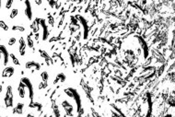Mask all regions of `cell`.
I'll return each mask as SVG.
<instances>
[{"mask_svg": "<svg viewBox=\"0 0 175 117\" xmlns=\"http://www.w3.org/2000/svg\"><path fill=\"white\" fill-rule=\"evenodd\" d=\"M13 101H14V93H13V88L9 85L6 88V93L4 97V102L7 108H11L13 107Z\"/></svg>", "mask_w": 175, "mask_h": 117, "instance_id": "cell-3", "label": "cell"}, {"mask_svg": "<svg viewBox=\"0 0 175 117\" xmlns=\"http://www.w3.org/2000/svg\"><path fill=\"white\" fill-rule=\"evenodd\" d=\"M15 69L13 67H7L2 71V78H11L14 75Z\"/></svg>", "mask_w": 175, "mask_h": 117, "instance_id": "cell-17", "label": "cell"}, {"mask_svg": "<svg viewBox=\"0 0 175 117\" xmlns=\"http://www.w3.org/2000/svg\"><path fill=\"white\" fill-rule=\"evenodd\" d=\"M47 86H48V82H46V81H42V82L39 84V89H43V88H47Z\"/></svg>", "mask_w": 175, "mask_h": 117, "instance_id": "cell-34", "label": "cell"}, {"mask_svg": "<svg viewBox=\"0 0 175 117\" xmlns=\"http://www.w3.org/2000/svg\"><path fill=\"white\" fill-rule=\"evenodd\" d=\"M18 14H19V10H18L17 8H13L9 14V18L10 19H15V18L18 16Z\"/></svg>", "mask_w": 175, "mask_h": 117, "instance_id": "cell-31", "label": "cell"}, {"mask_svg": "<svg viewBox=\"0 0 175 117\" xmlns=\"http://www.w3.org/2000/svg\"><path fill=\"white\" fill-rule=\"evenodd\" d=\"M23 108H24V104L22 102H19L13 108V112L12 113H15V114H22Z\"/></svg>", "mask_w": 175, "mask_h": 117, "instance_id": "cell-20", "label": "cell"}, {"mask_svg": "<svg viewBox=\"0 0 175 117\" xmlns=\"http://www.w3.org/2000/svg\"><path fill=\"white\" fill-rule=\"evenodd\" d=\"M26 48H27V42L23 37H20L19 40V53L21 56H24L26 53Z\"/></svg>", "mask_w": 175, "mask_h": 117, "instance_id": "cell-14", "label": "cell"}, {"mask_svg": "<svg viewBox=\"0 0 175 117\" xmlns=\"http://www.w3.org/2000/svg\"><path fill=\"white\" fill-rule=\"evenodd\" d=\"M40 24H41V28H42V41H46L48 36H49V31H48V27L46 24V20L41 19L40 20Z\"/></svg>", "mask_w": 175, "mask_h": 117, "instance_id": "cell-11", "label": "cell"}, {"mask_svg": "<svg viewBox=\"0 0 175 117\" xmlns=\"http://www.w3.org/2000/svg\"><path fill=\"white\" fill-rule=\"evenodd\" d=\"M0 26H1V29L5 31H8V26L6 24V22L4 20H1L0 21Z\"/></svg>", "mask_w": 175, "mask_h": 117, "instance_id": "cell-33", "label": "cell"}, {"mask_svg": "<svg viewBox=\"0 0 175 117\" xmlns=\"http://www.w3.org/2000/svg\"><path fill=\"white\" fill-rule=\"evenodd\" d=\"M10 58H11V60H12L13 65H15V66H20V60L17 58V56L14 55V53H10Z\"/></svg>", "mask_w": 175, "mask_h": 117, "instance_id": "cell-26", "label": "cell"}, {"mask_svg": "<svg viewBox=\"0 0 175 117\" xmlns=\"http://www.w3.org/2000/svg\"><path fill=\"white\" fill-rule=\"evenodd\" d=\"M47 1H48V4L50 5L51 7H55V6L56 4V2L55 1V0H47Z\"/></svg>", "mask_w": 175, "mask_h": 117, "instance_id": "cell-36", "label": "cell"}, {"mask_svg": "<svg viewBox=\"0 0 175 117\" xmlns=\"http://www.w3.org/2000/svg\"><path fill=\"white\" fill-rule=\"evenodd\" d=\"M25 67L27 68V69H30V70H40L41 69V65L39 64L38 62H35V61H29L26 63V65H25Z\"/></svg>", "mask_w": 175, "mask_h": 117, "instance_id": "cell-15", "label": "cell"}, {"mask_svg": "<svg viewBox=\"0 0 175 117\" xmlns=\"http://www.w3.org/2000/svg\"><path fill=\"white\" fill-rule=\"evenodd\" d=\"M20 80H21V81H22V82L26 85V88H27V89H28V95H29L30 101H33L34 91H33V86H32V83L31 82L30 78H26V77H23Z\"/></svg>", "mask_w": 175, "mask_h": 117, "instance_id": "cell-6", "label": "cell"}, {"mask_svg": "<svg viewBox=\"0 0 175 117\" xmlns=\"http://www.w3.org/2000/svg\"><path fill=\"white\" fill-rule=\"evenodd\" d=\"M40 20L41 19H39V18H36L31 24V29L32 31V32L35 34V33H39V31H40V28H41V24H40Z\"/></svg>", "mask_w": 175, "mask_h": 117, "instance_id": "cell-16", "label": "cell"}, {"mask_svg": "<svg viewBox=\"0 0 175 117\" xmlns=\"http://www.w3.org/2000/svg\"><path fill=\"white\" fill-rule=\"evenodd\" d=\"M61 105H62V107H63L66 115H67V116H72L73 115L74 107H73V105L70 103L68 101H66V100L63 101L62 103H61Z\"/></svg>", "mask_w": 175, "mask_h": 117, "instance_id": "cell-9", "label": "cell"}, {"mask_svg": "<svg viewBox=\"0 0 175 117\" xmlns=\"http://www.w3.org/2000/svg\"><path fill=\"white\" fill-rule=\"evenodd\" d=\"M14 0H7L6 1V8L7 10H10L11 7L13 6Z\"/></svg>", "mask_w": 175, "mask_h": 117, "instance_id": "cell-32", "label": "cell"}, {"mask_svg": "<svg viewBox=\"0 0 175 117\" xmlns=\"http://www.w3.org/2000/svg\"><path fill=\"white\" fill-rule=\"evenodd\" d=\"M152 53H153V56H154V57L159 61V62H161V63H163L164 61H165V59H164V57L162 56V55L161 53L158 51V50H156V49H153L152 50Z\"/></svg>", "mask_w": 175, "mask_h": 117, "instance_id": "cell-22", "label": "cell"}, {"mask_svg": "<svg viewBox=\"0 0 175 117\" xmlns=\"http://www.w3.org/2000/svg\"><path fill=\"white\" fill-rule=\"evenodd\" d=\"M111 79L112 80H113L114 82H116L117 84H119V85H121V86H125V84H126V82L125 81L124 79L122 78H121L120 77H115V76H112L111 77Z\"/></svg>", "mask_w": 175, "mask_h": 117, "instance_id": "cell-24", "label": "cell"}, {"mask_svg": "<svg viewBox=\"0 0 175 117\" xmlns=\"http://www.w3.org/2000/svg\"><path fill=\"white\" fill-rule=\"evenodd\" d=\"M24 5H25V10H24V14L27 17L29 20H32V10H31V5L30 0H24Z\"/></svg>", "mask_w": 175, "mask_h": 117, "instance_id": "cell-12", "label": "cell"}, {"mask_svg": "<svg viewBox=\"0 0 175 117\" xmlns=\"http://www.w3.org/2000/svg\"><path fill=\"white\" fill-rule=\"evenodd\" d=\"M29 108H31V109L36 110L37 112H41V111L42 110V105L40 102L31 101V102H30V104H29Z\"/></svg>", "mask_w": 175, "mask_h": 117, "instance_id": "cell-19", "label": "cell"}, {"mask_svg": "<svg viewBox=\"0 0 175 117\" xmlns=\"http://www.w3.org/2000/svg\"><path fill=\"white\" fill-rule=\"evenodd\" d=\"M142 109L144 112V114L146 116H150L152 112V101H151V96L150 94L147 92L143 99V105Z\"/></svg>", "mask_w": 175, "mask_h": 117, "instance_id": "cell-2", "label": "cell"}, {"mask_svg": "<svg viewBox=\"0 0 175 117\" xmlns=\"http://www.w3.org/2000/svg\"><path fill=\"white\" fill-rule=\"evenodd\" d=\"M155 67H146L142 72H141V74H140L139 76V79H147V78H151L152 76H154L155 74Z\"/></svg>", "mask_w": 175, "mask_h": 117, "instance_id": "cell-7", "label": "cell"}, {"mask_svg": "<svg viewBox=\"0 0 175 117\" xmlns=\"http://www.w3.org/2000/svg\"><path fill=\"white\" fill-rule=\"evenodd\" d=\"M66 77L64 73H58L55 78V81H54V84H57L59 82H65Z\"/></svg>", "mask_w": 175, "mask_h": 117, "instance_id": "cell-21", "label": "cell"}, {"mask_svg": "<svg viewBox=\"0 0 175 117\" xmlns=\"http://www.w3.org/2000/svg\"><path fill=\"white\" fill-rule=\"evenodd\" d=\"M52 112H54V115L55 116H60L61 115V113L59 112V109H58V106L56 105V103L55 102H52Z\"/></svg>", "mask_w": 175, "mask_h": 117, "instance_id": "cell-25", "label": "cell"}, {"mask_svg": "<svg viewBox=\"0 0 175 117\" xmlns=\"http://www.w3.org/2000/svg\"><path fill=\"white\" fill-rule=\"evenodd\" d=\"M12 31H20V32H23L25 31V28L23 26H20V25H14L12 26Z\"/></svg>", "mask_w": 175, "mask_h": 117, "instance_id": "cell-27", "label": "cell"}, {"mask_svg": "<svg viewBox=\"0 0 175 117\" xmlns=\"http://www.w3.org/2000/svg\"><path fill=\"white\" fill-rule=\"evenodd\" d=\"M34 1H35V4L38 6H41L42 4V0H34Z\"/></svg>", "mask_w": 175, "mask_h": 117, "instance_id": "cell-38", "label": "cell"}, {"mask_svg": "<svg viewBox=\"0 0 175 117\" xmlns=\"http://www.w3.org/2000/svg\"><path fill=\"white\" fill-rule=\"evenodd\" d=\"M39 53H40L41 57H42L43 60H44V62L46 63V65H47L48 67L54 65V60H52V58L50 56V55H49V53H48L46 51L40 49V50H39Z\"/></svg>", "mask_w": 175, "mask_h": 117, "instance_id": "cell-10", "label": "cell"}, {"mask_svg": "<svg viewBox=\"0 0 175 117\" xmlns=\"http://www.w3.org/2000/svg\"><path fill=\"white\" fill-rule=\"evenodd\" d=\"M41 78L42 81H46L48 82V79H49V74H48V72L46 71H43L41 73Z\"/></svg>", "mask_w": 175, "mask_h": 117, "instance_id": "cell-29", "label": "cell"}, {"mask_svg": "<svg viewBox=\"0 0 175 117\" xmlns=\"http://www.w3.org/2000/svg\"><path fill=\"white\" fill-rule=\"evenodd\" d=\"M32 33H33V32L28 34L27 37H26V42H27L28 47L31 48V49H33V47H34V42H33V40H32V38H31Z\"/></svg>", "mask_w": 175, "mask_h": 117, "instance_id": "cell-23", "label": "cell"}, {"mask_svg": "<svg viewBox=\"0 0 175 117\" xmlns=\"http://www.w3.org/2000/svg\"><path fill=\"white\" fill-rule=\"evenodd\" d=\"M64 92L66 95H67L69 98H71L72 100H74L76 105H77V111L79 113V112L82 111L81 108V99H80V95L78 94L77 91L73 88H66L64 89Z\"/></svg>", "mask_w": 175, "mask_h": 117, "instance_id": "cell-1", "label": "cell"}, {"mask_svg": "<svg viewBox=\"0 0 175 117\" xmlns=\"http://www.w3.org/2000/svg\"><path fill=\"white\" fill-rule=\"evenodd\" d=\"M125 57H126V59L127 60H133L134 58H135V55H134V53H133V51H126L125 52Z\"/></svg>", "mask_w": 175, "mask_h": 117, "instance_id": "cell-28", "label": "cell"}, {"mask_svg": "<svg viewBox=\"0 0 175 117\" xmlns=\"http://www.w3.org/2000/svg\"><path fill=\"white\" fill-rule=\"evenodd\" d=\"M26 85L21 81H20L19 83V86H18V93H19V96L20 98L21 99H24L25 98V95H26Z\"/></svg>", "mask_w": 175, "mask_h": 117, "instance_id": "cell-18", "label": "cell"}, {"mask_svg": "<svg viewBox=\"0 0 175 117\" xmlns=\"http://www.w3.org/2000/svg\"><path fill=\"white\" fill-rule=\"evenodd\" d=\"M17 42V39L15 38V37H11V38H9V40H8V45L9 46H12V45H14V44Z\"/></svg>", "mask_w": 175, "mask_h": 117, "instance_id": "cell-35", "label": "cell"}, {"mask_svg": "<svg viewBox=\"0 0 175 117\" xmlns=\"http://www.w3.org/2000/svg\"><path fill=\"white\" fill-rule=\"evenodd\" d=\"M109 107H110V111L112 116H125V113H122V110L120 108H118L115 104L111 103Z\"/></svg>", "mask_w": 175, "mask_h": 117, "instance_id": "cell-13", "label": "cell"}, {"mask_svg": "<svg viewBox=\"0 0 175 117\" xmlns=\"http://www.w3.org/2000/svg\"><path fill=\"white\" fill-rule=\"evenodd\" d=\"M170 78L172 82H175V73H172V74H170Z\"/></svg>", "mask_w": 175, "mask_h": 117, "instance_id": "cell-37", "label": "cell"}, {"mask_svg": "<svg viewBox=\"0 0 175 117\" xmlns=\"http://www.w3.org/2000/svg\"><path fill=\"white\" fill-rule=\"evenodd\" d=\"M76 18L77 19L78 22L81 25L82 30H83V39L86 40L88 38V35H89V26H88V22L87 20L84 19V18L80 15H77Z\"/></svg>", "mask_w": 175, "mask_h": 117, "instance_id": "cell-5", "label": "cell"}, {"mask_svg": "<svg viewBox=\"0 0 175 117\" xmlns=\"http://www.w3.org/2000/svg\"><path fill=\"white\" fill-rule=\"evenodd\" d=\"M47 21H48V23L52 27H54V25H55V20H54V18H52V16L50 13L47 14Z\"/></svg>", "mask_w": 175, "mask_h": 117, "instance_id": "cell-30", "label": "cell"}, {"mask_svg": "<svg viewBox=\"0 0 175 117\" xmlns=\"http://www.w3.org/2000/svg\"><path fill=\"white\" fill-rule=\"evenodd\" d=\"M135 39L137 42V45L139 46V50L143 53L144 59L147 58V56H148V47L147 45L145 40L142 37H140V36H135Z\"/></svg>", "mask_w": 175, "mask_h": 117, "instance_id": "cell-4", "label": "cell"}, {"mask_svg": "<svg viewBox=\"0 0 175 117\" xmlns=\"http://www.w3.org/2000/svg\"><path fill=\"white\" fill-rule=\"evenodd\" d=\"M0 52H1V58H2V65L7 66L8 63V59L10 58V53H8L7 49L6 48L5 45L1 44L0 46Z\"/></svg>", "mask_w": 175, "mask_h": 117, "instance_id": "cell-8", "label": "cell"}]
</instances>
